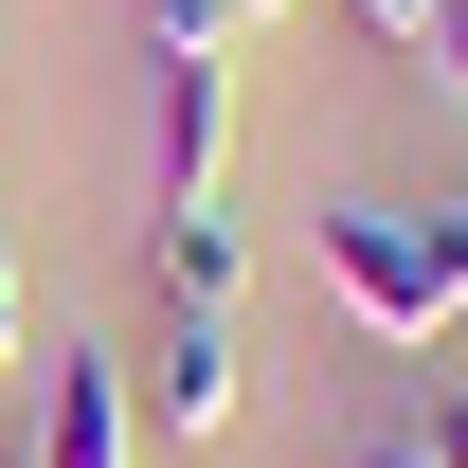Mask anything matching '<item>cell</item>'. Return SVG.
I'll use <instances>...</instances> for the list:
<instances>
[{"mask_svg":"<svg viewBox=\"0 0 468 468\" xmlns=\"http://www.w3.org/2000/svg\"><path fill=\"white\" fill-rule=\"evenodd\" d=\"M0 378H18V324H0Z\"/></svg>","mask_w":468,"mask_h":468,"instance_id":"obj_13","label":"cell"},{"mask_svg":"<svg viewBox=\"0 0 468 468\" xmlns=\"http://www.w3.org/2000/svg\"><path fill=\"white\" fill-rule=\"evenodd\" d=\"M144 18V55H234V0H126Z\"/></svg>","mask_w":468,"mask_h":468,"instance_id":"obj_6","label":"cell"},{"mask_svg":"<svg viewBox=\"0 0 468 468\" xmlns=\"http://www.w3.org/2000/svg\"><path fill=\"white\" fill-rule=\"evenodd\" d=\"M451 271H468V198H451Z\"/></svg>","mask_w":468,"mask_h":468,"instance_id":"obj_12","label":"cell"},{"mask_svg":"<svg viewBox=\"0 0 468 468\" xmlns=\"http://www.w3.org/2000/svg\"><path fill=\"white\" fill-rule=\"evenodd\" d=\"M306 252H324V306H343L360 343H451L468 324V271H451V198H324V234H306Z\"/></svg>","mask_w":468,"mask_h":468,"instance_id":"obj_1","label":"cell"},{"mask_svg":"<svg viewBox=\"0 0 468 468\" xmlns=\"http://www.w3.org/2000/svg\"><path fill=\"white\" fill-rule=\"evenodd\" d=\"M144 451V397H126V360L55 343V397H37V468H126Z\"/></svg>","mask_w":468,"mask_h":468,"instance_id":"obj_4","label":"cell"},{"mask_svg":"<svg viewBox=\"0 0 468 468\" xmlns=\"http://www.w3.org/2000/svg\"><path fill=\"white\" fill-rule=\"evenodd\" d=\"M234 18H306V0H234Z\"/></svg>","mask_w":468,"mask_h":468,"instance_id":"obj_11","label":"cell"},{"mask_svg":"<svg viewBox=\"0 0 468 468\" xmlns=\"http://www.w3.org/2000/svg\"><path fill=\"white\" fill-rule=\"evenodd\" d=\"M414 90H432V109H468V0H432V37H414Z\"/></svg>","mask_w":468,"mask_h":468,"instance_id":"obj_7","label":"cell"},{"mask_svg":"<svg viewBox=\"0 0 468 468\" xmlns=\"http://www.w3.org/2000/svg\"><path fill=\"white\" fill-rule=\"evenodd\" d=\"M414 451H432V468H468V378H432V414H414Z\"/></svg>","mask_w":468,"mask_h":468,"instance_id":"obj_9","label":"cell"},{"mask_svg":"<svg viewBox=\"0 0 468 468\" xmlns=\"http://www.w3.org/2000/svg\"><path fill=\"white\" fill-rule=\"evenodd\" d=\"M144 271H163V306H234V271H252V234H234V198H180V217L144 234Z\"/></svg>","mask_w":468,"mask_h":468,"instance_id":"obj_5","label":"cell"},{"mask_svg":"<svg viewBox=\"0 0 468 468\" xmlns=\"http://www.w3.org/2000/svg\"><path fill=\"white\" fill-rule=\"evenodd\" d=\"M343 18H360V37H378L397 72H414V37H432V0H343Z\"/></svg>","mask_w":468,"mask_h":468,"instance_id":"obj_8","label":"cell"},{"mask_svg":"<svg viewBox=\"0 0 468 468\" xmlns=\"http://www.w3.org/2000/svg\"><path fill=\"white\" fill-rule=\"evenodd\" d=\"M0 324H18V252H0Z\"/></svg>","mask_w":468,"mask_h":468,"instance_id":"obj_10","label":"cell"},{"mask_svg":"<svg viewBox=\"0 0 468 468\" xmlns=\"http://www.w3.org/2000/svg\"><path fill=\"white\" fill-rule=\"evenodd\" d=\"M144 163H163V217L217 198V163H234V55H163V90H144Z\"/></svg>","mask_w":468,"mask_h":468,"instance_id":"obj_3","label":"cell"},{"mask_svg":"<svg viewBox=\"0 0 468 468\" xmlns=\"http://www.w3.org/2000/svg\"><path fill=\"white\" fill-rule=\"evenodd\" d=\"M234 414H252V343H234V306H163V343H144V432L217 451Z\"/></svg>","mask_w":468,"mask_h":468,"instance_id":"obj_2","label":"cell"}]
</instances>
